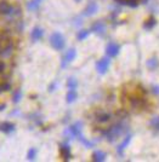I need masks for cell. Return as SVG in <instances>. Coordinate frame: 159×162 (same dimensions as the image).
I'll return each instance as SVG.
<instances>
[{"label": "cell", "mask_w": 159, "mask_h": 162, "mask_svg": "<svg viewBox=\"0 0 159 162\" xmlns=\"http://www.w3.org/2000/svg\"><path fill=\"white\" fill-rule=\"evenodd\" d=\"M123 132H124V126H123V124H115V125H113V126H110L108 130L103 131L102 133L106 136V138H107L108 141H114Z\"/></svg>", "instance_id": "cell-1"}, {"label": "cell", "mask_w": 159, "mask_h": 162, "mask_svg": "<svg viewBox=\"0 0 159 162\" xmlns=\"http://www.w3.org/2000/svg\"><path fill=\"white\" fill-rule=\"evenodd\" d=\"M50 44L55 50H62L65 47V38L60 33H53L50 36Z\"/></svg>", "instance_id": "cell-2"}, {"label": "cell", "mask_w": 159, "mask_h": 162, "mask_svg": "<svg viewBox=\"0 0 159 162\" xmlns=\"http://www.w3.org/2000/svg\"><path fill=\"white\" fill-rule=\"evenodd\" d=\"M12 39H11V34H10V30H5L4 33L0 34V52L4 51L5 49L12 46Z\"/></svg>", "instance_id": "cell-3"}, {"label": "cell", "mask_w": 159, "mask_h": 162, "mask_svg": "<svg viewBox=\"0 0 159 162\" xmlns=\"http://www.w3.org/2000/svg\"><path fill=\"white\" fill-rule=\"evenodd\" d=\"M130 105L133 109H144L147 105V100L143 98H140V97H131Z\"/></svg>", "instance_id": "cell-4"}, {"label": "cell", "mask_w": 159, "mask_h": 162, "mask_svg": "<svg viewBox=\"0 0 159 162\" xmlns=\"http://www.w3.org/2000/svg\"><path fill=\"white\" fill-rule=\"evenodd\" d=\"M75 56H77V51H75L74 49L68 50L67 53L65 55V57L62 58V63H61V67H62V68H66L67 64H68V63H71L72 60L75 58Z\"/></svg>", "instance_id": "cell-5"}, {"label": "cell", "mask_w": 159, "mask_h": 162, "mask_svg": "<svg viewBox=\"0 0 159 162\" xmlns=\"http://www.w3.org/2000/svg\"><path fill=\"white\" fill-rule=\"evenodd\" d=\"M108 67H109V58H102L96 64V69H97L100 74H106V71L108 70Z\"/></svg>", "instance_id": "cell-6"}, {"label": "cell", "mask_w": 159, "mask_h": 162, "mask_svg": "<svg viewBox=\"0 0 159 162\" xmlns=\"http://www.w3.org/2000/svg\"><path fill=\"white\" fill-rule=\"evenodd\" d=\"M91 30L94 33H96V34H99V35H103L106 33V24L101 21H97L91 25Z\"/></svg>", "instance_id": "cell-7"}, {"label": "cell", "mask_w": 159, "mask_h": 162, "mask_svg": "<svg viewBox=\"0 0 159 162\" xmlns=\"http://www.w3.org/2000/svg\"><path fill=\"white\" fill-rule=\"evenodd\" d=\"M119 50H120L119 45H117L115 43H109V44L107 45L106 52H107V55H108L109 57H115V56H118Z\"/></svg>", "instance_id": "cell-8"}, {"label": "cell", "mask_w": 159, "mask_h": 162, "mask_svg": "<svg viewBox=\"0 0 159 162\" xmlns=\"http://www.w3.org/2000/svg\"><path fill=\"white\" fill-rule=\"evenodd\" d=\"M97 10H99V6L95 1L89 3V5L86 6V9L84 10V16H87V17L92 16V15H95V13L97 12Z\"/></svg>", "instance_id": "cell-9"}, {"label": "cell", "mask_w": 159, "mask_h": 162, "mask_svg": "<svg viewBox=\"0 0 159 162\" xmlns=\"http://www.w3.org/2000/svg\"><path fill=\"white\" fill-rule=\"evenodd\" d=\"M60 151H61V156H62V159H63V160H66V161L71 160L72 154H71V148H69V145H68V144L61 145Z\"/></svg>", "instance_id": "cell-10"}, {"label": "cell", "mask_w": 159, "mask_h": 162, "mask_svg": "<svg viewBox=\"0 0 159 162\" xmlns=\"http://www.w3.org/2000/svg\"><path fill=\"white\" fill-rule=\"evenodd\" d=\"M69 133L73 137H79L81 134V122H75L69 127Z\"/></svg>", "instance_id": "cell-11"}, {"label": "cell", "mask_w": 159, "mask_h": 162, "mask_svg": "<svg viewBox=\"0 0 159 162\" xmlns=\"http://www.w3.org/2000/svg\"><path fill=\"white\" fill-rule=\"evenodd\" d=\"M130 140H131V136L129 134V136H126V137H125V139H124V140L122 141V144L118 146V149H117V151H118V155H119V156H123V152H124V150H125V148L129 145Z\"/></svg>", "instance_id": "cell-12"}, {"label": "cell", "mask_w": 159, "mask_h": 162, "mask_svg": "<svg viewBox=\"0 0 159 162\" xmlns=\"http://www.w3.org/2000/svg\"><path fill=\"white\" fill-rule=\"evenodd\" d=\"M11 5L6 1V0H1L0 1V15H8L11 11Z\"/></svg>", "instance_id": "cell-13"}, {"label": "cell", "mask_w": 159, "mask_h": 162, "mask_svg": "<svg viewBox=\"0 0 159 162\" xmlns=\"http://www.w3.org/2000/svg\"><path fill=\"white\" fill-rule=\"evenodd\" d=\"M96 121L100 124H105V122H108L109 119H110V114L108 113H99V114H96V116H95Z\"/></svg>", "instance_id": "cell-14"}, {"label": "cell", "mask_w": 159, "mask_h": 162, "mask_svg": "<svg viewBox=\"0 0 159 162\" xmlns=\"http://www.w3.org/2000/svg\"><path fill=\"white\" fill-rule=\"evenodd\" d=\"M0 131L4 133H11L15 131V125L11 122H3L0 124Z\"/></svg>", "instance_id": "cell-15"}, {"label": "cell", "mask_w": 159, "mask_h": 162, "mask_svg": "<svg viewBox=\"0 0 159 162\" xmlns=\"http://www.w3.org/2000/svg\"><path fill=\"white\" fill-rule=\"evenodd\" d=\"M43 35H44V30L41 28H39V27H35V28L33 29V32H32V39L34 40V41L40 40L41 38H43Z\"/></svg>", "instance_id": "cell-16"}, {"label": "cell", "mask_w": 159, "mask_h": 162, "mask_svg": "<svg viewBox=\"0 0 159 162\" xmlns=\"http://www.w3.org/2000/svg\"><path fill=\"white\" fill-rule=\"evenodd\" d=\"M106 160V152H103L101 150H97L92 154V161L95 162H102Z\"/></svg>", "instance_id": "cell-17"}, {"label": "cell", "mask_w": 159, "mask_h": 162, "mask_svg": "<svg viewBox=\"0 0 159 162\" xmlns=\"http://www.w3.org/2000/svg\"><path fill=\"white\" fill-rule=\"evenodd\" d=\"M159 67V60L157 57H152L151 59L147 60V68L149 70H154L156 68H158Z\"/></svg>", "instance_id": "cell-18"}, {"label": "cell", "mask_w": 159, "mask_h": 162, "mask_svg": "<svg viewBox=\"0 0 159 162\" xmlns=\"http://www.w3.org/2000/svg\"><path fill=\"white\" fill-rule=\"evenodd\" d=\"M78 94L75 92V90H69L67 93V103H73L75 99H77Z\"/></svg>", "instance_id": "cell-19"}, {"label": "cell", "mask_w": 159, "mask_h": 162, "mask_svg": "<svg viewBox=\"0 0 159 162\" xmlns=\"http://www.w3.org/2000/svg\"><path fill=\"white\" fill-rule=\"evenodd\" d=\"M156 23H157L156 18H154V17H149L147 21L143 23V27H144L146 29H152V28H153V27L156 25Z\"/></svg>", "instance_id": "cell-20"}, {"label": "cell", "mask_w": 159, "mask_h": 162, "mask_svg": "<svg viewBox=\"0 0 159 162\" xmlns=\"http://www.w3.org/2000/svg\"><path fill=\"white\" fill-rule=\"evenodd\" d=\"M12 53H13V45L0 52V57H3V58H9V57L12 55Z\"/></svg>", "instance_id": "cell-21"}, {"label": "cell", "mask_w": 159, "mask_h": 162, "mask_svg": "<svg viewBox=\"0 0 159 162\" xmlns=\"http://www.w3.org/2000/svg\"><path fill=\"white\" fill-rule=\"evenodd\" d=\"M43 0H32V1L28 3V10L33 11V10H37L39 8V5L41 4Z\"/></svg>", "instance_id": "cell-22"}, {"label": "cell", "mask_w": 159, "mask_h": 162, "mask_svg": "<svg viewBox=\"0 0 159 162\" xmlns=\"http://www.w3.org/2000/svg\"><path fill=\"white\" fill-rule=\"evenodd\" d=\"M67 86H68V89L69 90H75L77 89V86H78V82H77V80L71 78L69 80L67 81Z\"/></svg>", "instance_id": "cell-23"}, {"label": "cell", "mask_w": 159, "mask_h": 162, "mask_svg": "<svg viewBox=\"0 0 159 162\" xmlns=\"http://www.w3.org/2000/svg\"><path fill=\"white\" fill-rule=\"evenodd\" d=\"M89 36V30H80L79 33H78V40H79V41H83V40H85L86 38Z\"/></svg>", "instance_id": "cell-24"}, {"label": "cell", "mask_w": 159, "mask_h": 162, "mask_svg": "<svg viewBox=\"0 0 159 162\" xmlns=\"http://www.w3.org/2000/svg\"><path fill=\"white\" fill-rule=\"evenodd\" d=\"M35 155H37V150L34 149V148H32V149H29L28 154H27V157H28L29 161H33L34 159H35Z\"/></svg>", "instance_id": "cell-25"}, {"label": "cell", "mask_w": 159, "mask_h": 162, "mask_svg": "<svg viewBox=\"0 0 159 162\" xmlns=\"http://www.w3.org/2000/svg\"><path fill=\"white\" fill-rule=\"evenodd\" d=\"M140 4V0H126V3L125 5L130 6V8H137Z\"/></svg>", "instance_id": "cell-26"}, {"label": "cell", "mask_w": 159, "mask_h": 162, "mask_svg": "<svg viewBox=\"0 0 159 162\" xmlns=\"http://www.w3.org/2000/svg\"><path fill=\"white\" fill-rule=\"evenodd\" d=\"M78 138L80 139V141H81V143H83V144H84V145H85L86 148H91V146L94 145V143H91V141H89V140H86V139H85L84 137H83V136H81V134H80V136H79Z\"/></svg>", "instance_id": "cell-27"}, {"label": "cell", "mask_w": 159, "mask_h": 162, "mask_svg": "<svg viewBox=\"0 0 159 162\" xmlns=\"http://www.w3.org/2000/svg\"><path fill=\"white\" fill-rule=\"evenodd\" d=\"M151 126L153 127V128H156V130L159 131V116L156 117V119H153V120L151 121Z\"/></svg>", "instance_id": "cell-28"}, {"label": "cell", "mask_w": 159, "mask_h": 162, "mask_svg": "<svg viewBox=\"0 0 159 162\" xmlns=\"http://www.w3.org/2000/svg\"><path fill=\"white\" fill-rule=\"evenodd\" d=\"M21 96H22V93H21L19 90H17V91L15 92V94H13V102H15V103H18L19 99H21Z\"/></svg>", "instance_id": "cell-29"}, {"label": "cell", "mask_w": 159, "mask_h": 162, "mask_svg": "<svg viewBox=\"0 0 159 162\" xmlns=\"http://www.w3.org/2000/svg\"><path fill=\"white\" fill-rule=\"evenodd\" d=\"M152 92H153L156 96H158V94H159V86H153V87H152Z\"/></svg>", "instance_id": "cell-30"}, {"label": "cell", "mask_w": 159, "mask_h": 162, "mask_svg": "<svg viewBox=\"0 0 159 162\" xmlns=\"http://www.w3.org/2000/svg\"><path fill=\"white\" fill-rule=\"evenodd\" d=\"M5 70V64L3 62H0V73H3Z\"/></svg>", "instance_id": "cell-31"}, {"label": "cell", "mask_w": 159, "mask_h": 162, "mask_svg": "<svg viewBox=\"0 0 159 162\" xmlns=\"http://www.w3.org/2000/svg\"><path fill=\"white\" fill-rule=\"evenodd\" d=\"M55 87H56V84H51V85H50V87H49V91H50V92H52Z\"/></svg>", "instance_id": "cell-32"}, {"label": "cell", "mask_w": 159, "mask_h": 162, "mask_svg": "<svg viewBox=\"0 0 159 162\" xmlns=\"http://www.w3.org/2000/svg\"><path fill=\"white\" fill-rule=\"evenodd\" d=\"M117 3H119V4H123V5H125V3H126V0H115Z\"/></svg>", "instance_id": "cell-33"}, {"label": "cell", "mask_w": 159, "mask_h": 162, "mask_svg": "<svg viewBox=\"0 0 159 162\" xmlns=\"http://www.w3.org/2000/svg\"><path fill=\"white\" fill-rule=\"evenodd\" d=\"M1 92H4V90H3V86L0 85V93H1Z\"/></svg>", "instance_id": "cell-34"}, {"label": "cell", "mask_w": 159, "mask_h": 162, "mask_svg": "<svg viewBox=\"0 0 159 162\" xmlns=\"http://www.w3.org/2000/svg\"><path fill=\"white\" fill-rule=\"evenodd\" d=\"M75 1H77V3H79V1H81V0H75Z\"/></svg>", "instance_id": "cell-35"}]
</instances>
